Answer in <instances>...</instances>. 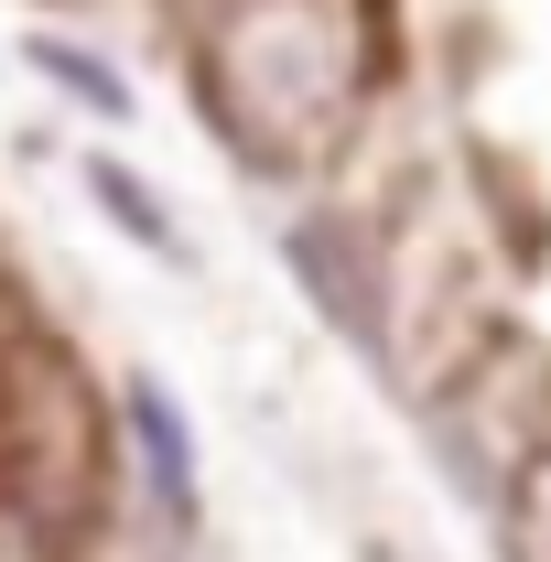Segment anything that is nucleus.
I'll return each instance as SVG.
<instances>
[{
    "instance_id": "1",
    "label": "nucleus",
    "mask_w": 551,
    "mask_h": 562,
    "mask_svg": "<svg viewBox=\"0 0 551 562\" xmlns=\"http://www.w3.org/2000/svg\"><path fill=\"white\" fill-rule=\"evenodd\" d=\"M184 66L238 162H325L379 98V0H206Z\"/></svg>"
},
{
    "instance_id": "2",
    "label": "nucleus",
    "mask_w": 551,
    "mask_h": 562,
    "mask_svg": "<svg viewBox=\"0 0 551 562\" xmlns=\"http://www.w3.org/2000/svg\"><path fill=\"white\" fill-rule=\"evenodd\" d=\"M281 260L314 292V314L336 336H368V303H379V227H346V216H292L281 227Z\"/></svg>"
},
{
    "instance_id": "3",
    "label": "nucleus",
    "mask_w": 551,
    "mask_h": 562,
    "mask_svg": "<svg viewBox=\"0 0 551 562\" xmlns=\"http://www.w3.org/2000/svg\"><path fill=\"white\" fill-rule=\"evenodd\" d=\"M120 432H131L140 476H151V508H162V519H195V432L162 401V379H131V390H120Z\"/></svg>"
},
{
    "instance_id": "4",
    "label": "nucleus",
    "mask_w": 551,
    "mask_h": 562,
    "mask_svg": "<svg viewBox=\"0 0 551 562\" xmlns=\"http://www.w3.org/2000/svg\"><path fill=\"white\" fill-rule=\"evenodd\" d=\"M87 195H98V216H120V227H131L151 260H184V227H173V206L140 184L131 162H109V151H98V162H87Z\"/></svg>"
},
{
    "instance_id": "5",
    "label": "nucleus",
    "mask_w": 551,
    "mask_h": 562,
    "mask_svg": "<svg viewBox=\"0 0 551 562\" xmlns=\"http://www.w3.org/2000/svg\"><path fill=\"white\" fill-rule=\"evenodd\" d=\"M22 66L55 76L76 109H98V120H131V87H120V66H109V55H87V44H66V33H33V44H22Z\"/></svg>"
},
{
    "instance_id": "6",
    "label": "nucleus",
    "mask_w": 551,
    "mask_h": 562,
    "mask_svg": "<svg viewBox=\"0 0 551 562\" xmlns=\"http://www.w3.org/2000/svg\"><path fill=\"white\" fill-rule=\"evenodd\" d=\"M508 530H519V562H551V454H541V465H519V487H508Z\"/></svg>"
}]
</instances>
